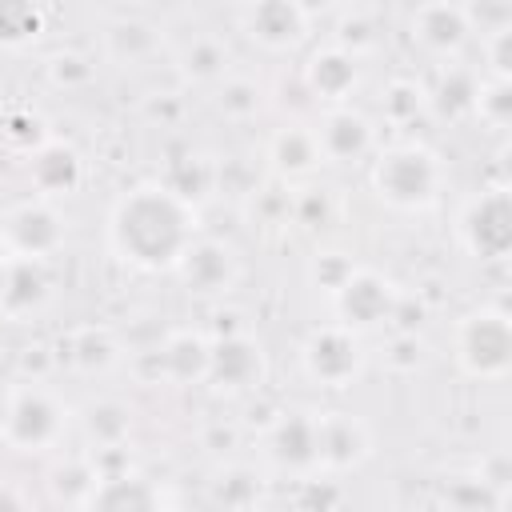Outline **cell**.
<instances>
[{
    "label": "cell",
    "mask_w": 512,
    "mask_h": 512,
    "mask_svg": "<svg viewBox=\"0 0 512 512\" xmlns=\"http://www.w3.org/2000/svg\"><path fill=\"white\" fill-rule=\"evenodd\" d=\"M316 432H320V468H332V472L356 468L372 452V432L352 412H320Z\"/></svg>",
    "instance_id": "18"
},
{
    "label": "cell",
    "mask_w": 512,
    "mask_h": 512,
    "mask_svg": "<svg viewBox=\"0 0 512 512\" xmlns=\"http://www.w3.org/2000/svg\"><path fill=\"white\" fill-rule=\"evenodd\" d=\"M68 432V408L40 384H24L8 392V416L0 440L16 452H48Z\"/></svg>",
    "instance_id": "4"
},
{
    "label": "cell",
    "mask_w": 512,
    "mask_h": 512,
    "mask_svg": "<svg viewBox=\"0 0 512 512\" xmlns=\"http://www.w3.org/2000/svg\"><path fill=\"white\" fill-rule=\"evenodd\" d=\"M460 244L476 260H504L512 248V200L504 188H488L460 208Z\"/></svg>",
    "instance_id": "7"
},
{
    "label": "cell",
    "mask_w": 512,
    "mask_h": 512,
    "mask_svg": "<svg viewBox=\"0 0 512 512\" xmlns=\"http://www.w3.org/2000/svg\"><path fill=\"white\" fill-rule=\"evenodd\" d=\"M364 360H368V352L360 344V332H352L344 324H320L300 344L304 376L320 388H348L364 372Z\"/></svg>",
    "instance_id": "5"
},
{
    "label": "cell",
    "mask_w": 512,
    "mask_h": 512,
    "mask_svg": "<svg viewBox=\"0 0 512 512\" xmlns=\"http://www.w3.org/2000/svg\"><path fill=\"white\" fill-rule=\"evenodd\" d=\"M476 92H480V80L468 68L448 64L440 72V84L432 88V104L448 116H464V112H476Z\"/></svg>",
    "instance_id": "26"
},
{
    "label": "cell",
    "mask_w": 512,
    "mask_h": 512,
    "mask_svg": "<svg viewBox=\"0 0 512 512\" xmlns=\"http://www.w3.org/2000/svg\"><path fill=\"white\" fill-rule=\"evenodd\" d=\"M196 236L200 228L192 200H184L160 180L128 188L108 212L112 252L140 272H172Z\"/></svg>",
    "instance_id": "1"
},
{
    "label": "cell",
    "mask_w": 512,
    "mask_h": 512,
    "mask_svg": "<svg viewBox=\"0 0 512 512\" xmlns=\"http://www.w3.org/2000/svg\"><path fill=\"white\" fill-rule=\"evenodd\" d=\"M452 356L472 380H504L512 368V328L500 308H476L460 316L452 332Z\"/></svg>",
    "instance_id": "3"
},
{
    "label": "cell",
    "mask_w": 512,
    "mask_h": 512,
    "mask_svg": "<svg viewBox=\"0 0 512 512\" xmlns=\"http://www.w3.org/2000/svg\"><path fill=\"white\" fill-rule=\"evenodd\" d=\"M372 192L396 212H428L444 192V164L432 148L416 140H396L372 160Z\"/></svg>",
    "instance_id": "2"
},
{
    "label": "cell",
    "mask_w": 512,
    "mask_h": 512,
    "mask_svg": "<svg viewBox=\"0 0 512 512\" xmlns=\"http://www.w3.org/2000/svg\"><path fill=\"white\" fill-rule=\"evenodd\" d=\"M304 84L328 108L348 104L356 84H360V56H356V48H344V44L316 48L308 56V64H304Z\"/></svg>",
    "instance_id": "14"
},
{
    "label": "cell",
    "mask_w": 512,
    "mask_h": 512,
    "mask_svg": "<svg viewBox=\"0 0 512 512\" xmlns=\"http://www.w3.org/2000/svg\"><path fill=\"white\" fill-rule=\"evenodd\" d=\"M160 368L172 380H180V384L204 380V372H208V340L204 336H192V332L168 336L164 348H160Z\"/></svg>",
    "instance_id": "23"
},
{
    "label": "cell",
    "mask_w": 512,
    "mask_h": 512,
    "mask_svg": "<svg viewBox=\"0 0 512 512\" xmlns=\"http://www.w3.org/2000/svg\"><path fill=\"white\" fill-rule=\"evenodd\" d=\"M52 296V276L44 260H24V256H8L4 268V288H0V316L8 320H24L32 312H40Z\"/></svg>",
    "instance_id": "19"
},
{
    "label": "cell",
    "mask_w": 512,
    "mask_h": 512,
    "mask_svg": "<svg viewBox=\"0 0 512 512\" xmlns=\"http://www.w3.org/2000/svg\"><path fill=\"white\" fill-rule=\"evenodd\" d=\"M488 64H492V80H508V64H512V24L488 32Z\"/></svg>",
    "instance_id": "27"
},
{
    "label": "cell",
    "mask_w": 512,
    "mask_h": 512,
    "mask_svg": "<svg viewBox=\"0 0 512 512\" xmlns=\"http://www.w3.org/2000/svg\"><path fill=\"white\" fill-rule=\"evenodd\" d=\"M160 52H164L160 28L140 20V16H124V20H112L104 28V56L120 68H140V64L156 60Z\"/></svg>",
    "instance_id": "22"
},
{
    "label": "cell",
    "mask_w": 512,
    "mask_h": 512,
    "mask_svg": "<svg viewBox=\"0 0 512 512\" xmlns=\"http://www.w3.org/2000/svg\"><path fill=\"white\" fill-rule=\"evenodd\" d=\"M68 228H64V216L52 200H20L12 204L4 216H0V244L8 256H24V260H44L60 252Z\"/></svg>",
    "instance_id": "6"
},
{
    "label": "cell",
    "mask_w": 512,
    "mask_h": 512,
    "mask_svg": "<svg viewBox=\"0 0 512 512\" xmlns=\"http://www.w3.org/2000/svg\"><path fill=\"white\" fill-rule=\"evenodd\" d=\"M80 512H164V496L148 476L124 468V472L96 476Z\"/></svg>",
    "instance_id": "16"
},
{
    "label": "cell",
    "mask_w": 512,
    "mask_h": 512,
    "mask_svg": "<svg viewBox=\"0 0 512 512\" xmlns=\"http://www.w3.org/2000/svg\"><path fill=\"white\" fill-rule=\"evenodd\" d=\"M408 32L428 56L452 60L472 36V12L460 4H420L408 16Z\"/></svg>",
    "instance_id": "13"
},
{
    "label": "cell",
    "mask_w": 512,
    "mask_h": 512,
    "mask_svg": "<svg viewBox=\"0 0 512 512\" xmlns=\"http://www.w3.org/2000/svg\"><path fill=\"white\" fill-rule=\"evenodd\" d=\"M264 456L280 472H320V432H316V412H284L268 432H264Z\"/></svg>",
    "instance_id": "11"
},
{
    "label": "cell",
    "mask_w": 512,
    "mask_h": 512,
    "mask_svg": "<svg viewBox=\"0 0 512 512\" xmlns=\"http://www.w3.org/2000/svg\"><path fill=\"white\" fill-rule=\"evenodd\" d=\"M84 432L96 448H120L132 432V412L120 400H96L84 408Z\"/></svg>",
    "instance_id": "24"
},
{
    "label": "cell",
    "mask_w": 512,
    "mask_h": 512,
    "mask_svg": "<svg viewBox=\"0 0 512 512\" xmlns=\"http://www.w3.org/2000/svg\"><path fill=\"white\" fill-rule=\"evenodd\" d=\"M4 268H8V252H4V244H0V288H4Z\"/></svg>",
    "instance_id": "30"
},
{
    "label": "cell",
    "mask_w": 512,
    "mask_h": 512,
    "mask_svg": "<svg viewBox=\"0 0 512 512\" xmlns=\"http://www.w3.org/2000/svg\"><path fill=\"white\" fill-rule=\"evenodd\" d=\"M0 512H32V504H28V496L16 484L0 480Z\"/></svg>",
    "instance_id": "28"
},
{
    "label": "cell",
    "mask_w": 512,
    "mask_h": 512,
    "mask_svg": "<svg viewBox=\"0 0 512 512\" xmlns=\"http://www.w3.org/2000/svg\"><path fill=\"white\" fill-rule=\"evenodd\" d=\"M204 380L216 392H248L264 380V352L252 336L232 332L224 340H208V372Z\"/></svg>",
    "instance_id": "12"
},
{
    "label": "cell",
    "mask_w": 512,
    "mask_h": 512,
    "mask_svg": "<svg viewBox=\"0 0 512 512\" xmlns=\"http://www.w3.org/2000/svg\"><path fill=\"white\" fill-rule=\"evenodd\" d=\"M44 32V8L24 0H0V48H24Z\"/></svg>",
    "instance_id": "25"
},
{
    "label": "cell",
    "mask_w": 512,
    "mask_h": 512,
    "mask_svg": "<svg viewBox=\"0 0 512 512\" xmlns=\"http://www.w3.org/2000/svg\"><path fill=\"white\" fill-rule=\"evenodd\" d=\"M400 304V292L388 276H380L376 268H352L344 276V284L332 292V308H336V324L352 328V332H368L380 328L384 320H392Z\"/></svg>",
    "instance_id": "8"
},
{
    "label": "cell",
    "mask_w": 512,
    "mask_h": 512,
    "mask_svg": "<svg viewBox=\"0 0 512 512\" xmlns=\"http://www.w3.org/2000/svg\"><path fill=\"white\" fill-rule=\"evenodd\" d=\"M172 272L184 280V288L192 296H224L240 280V256L232 244H224L216 236H196Z\"/></svg>",
    "instance_id": "10"
},
{
    "label": "cell",
    "mask_w": 512,
    "mask_h": 512,
    "mask_svg": "<svg viewBox=\"0 0 512 512\" xmlns=\"http://www.w3.org/2000/svg\"><path fill=\"white\" fill-rule=\"evenodd\" d=\"M168 52H172L176 72H180L184 80H192V84H220V80H228V72H232V52H228L224 36L212 32V28L188 32V36L176 40Z\"/></svg>",
    "instance_id": "17"
},
{
    "label": "cell",
    "mask_w": 512,
    "mask_h": 512,
    "mask_svg": "<svg viewBox=\"0 0 512 512\" xmlns=\"http://www.w3.org/2000/svg\"><path fill=\"white\" fill-rule=\"evenodd\" d=\"M236 28L264 52H292L308 36V8L296 0H260L236 8Z\"/></svg>",
    "instance_id": "9"
},
{
    "label": "cell",
    "mask_w": 512,
    "mask_h": 512,
    "mask_svg": "<svg viewBox=\"0 0 512 512\" xmlns=\"http://www.w3.org/2000/svg\"><path fill=\"white\" fill-rule=\"evenodd\" d=\"M268 164L284 180H308L324 164V152L316 144V132L308 124H284V128H276L268 136Z\"/></svg>",
    "instance_id": "21"
},
{
    "label": "cell",
    "mask_w": 512,
    "mask_h": 512,
    "mask_svg": "<svg viewBox=\"0 0 512 512\" xmlns=\"http://www.w3.org/2000/svg\"><path fill=\"white\" fill-rule=\"evenodd\" d=\"M28 180H32L40 200L68 196L84 180V160L76 148L60 144V140H44L36 152H28Z\"/></svg>",
    "instance_id": "20"
},
{
    "label": "cell",
    "mask_w": 512,
    "mask_h": 512,
    "mask_svg": "<svg viewBox=\"0 0 512 512\" xmlns=\"http://www.w3.org/2000/svg\"><path fill=\"white\" fill-rule=\"evenodd\" d=\"M8 392L12 388H0V432H4V416H8Z\"/></svg>",
    "instance_id": "29"
},
{
    "label": "cell",
    "mask_w": 512,
    "mask_h": 512,
    "mask_svg": "<svg viewBox=\"0 0 512 512\" xmlns=\"http://www.w3.org/2000/svg\"><path fill=\"white\" fill-rule=\"evenodd\" d=\"M316 144L324 152V164H356L376 148V132L368 124V116H360L356 108L340 104V108H324L320 124L312 128Z\"/></svg>",
    "instance_id": "15"
}]
</instances>
